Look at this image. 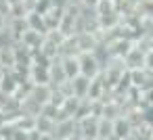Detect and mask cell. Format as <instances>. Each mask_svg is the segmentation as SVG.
<instances>
[{
    "instance_id": "2",
    "label": "cell",
    "mask_w": 153,
    "mask_h": 140,
    "mask_svg": "<svg viewBox=\"0 0 153 140\" xmlns=\"http://www.w3.org/2000/svg\"><path fill=\"white\" fill-rule=\"evenodd\" d=\"M105 46H107L109 57L124 59L126 52L134 46V40H130V38H126V36H113V38H109V40L105 42Z\"/></svg>"
},
{
    "instance_id": "12",
    "label": "cell",
    "mask_w": 153,
    "mask_h": 140,
    "mask_svg": "<svg viewBox=\"0 0 153 140\" xmlns=\"http://www.w3.org/2000/svg\"><path fill=\"white\" fill-rule=\"evenodd\" d=\"M132 132V123L122 115L113 121V140H128Z\"/></svg>"
},
{
    "instance_id": "19",
    "label": "cell",
    "mask_w": 153,
    "mask_h": 140,
    "mask_svg": "<svg viewBox=\"0 0 153 140\" xmlns=\"http://www.w3.org/2000/svg\"><path fill=\"white\" fill-rule=\"evenodd\" d=\"M134 11H136L138 17L153 19V0H136V2H134Z\"/></svg>"
},
{
    "instance_id": "25",
    "label": "cell",
    "mask_w": 153,
    "mask_h": 140,
    "mask_svg": "<svg viewBox=\"0 0 153 140\" xmlns=\"http://www.w3.org/2000/svg\"><path fill=\"white\" fill-rule=\"evenodd\" d=\"M21 2H23L25 11L30 13V11H36V9H38V2H40V0H21Z\"/></svg>"
},
{
    "instance_id": "34",
    "label": "cell",
    "mask_w": 153,
    "mask_h": 140,
    "mask_svg": "<svg viewBox=\"0 0 153 140\" xmlns=\"http://www.w3.org/2000/svg\"><path fill=\"white\" fill-rule=\"evenodd\" d=\"M113 2H120V0H113Z\"/></svg>"
},
{
    "instance_id": "28",
    "label": "cell",
    "mask_w": 153,
    "mask_h": 140,
    "mask_svg": "<svg viewBox=\"0 0 153 140\" xmlns=\"http://www.w3.org/2000/svg\"><path fill=\"white\" fill-rule=\"evenodd\" d=\"M97 2H99V0H82V4H84V7H90V9H92Z\"/></svg>"
},
{
    "instance_id": "11",
    "label": "cell",
    "mask_w": 153,
    "mask_h": 140,
    "mask_svg": "<svg viewBox=\"0 0 153 140\" xmlns=\"http://www.w3.org/2000/svg\"><path fill=\"white\" fill-rule=\"evenodd\" d=\"M63 11L65 7H59V4H53L51 9H46L42 15H44V21H46V27L48 29H57L59 23H61V17H63Z\"/></svg>"
},
{
    "instance_id": "33",
    "label": "cell",
    "mask_w": 153,
    "mask_h": 140,
    "mask_svg": "<svg viewBox=\"0 0 153 140\" xmlns=\"http://www.w3.org/2000/svg\"><path fill=\"white\" fill-rule=\"evenodd\" d=\"M0 140H7V138H4V136H2V134H0Z\"/></svg>"
},
{
    "instance_id": "18",
    "label": "cell",
    "mask_w": 153,
    "mask_h": 140,
    "mask_svg": "<svg viewBox=\"0 0 153 140\" xmlns=\"http://www.w3.org/2000/svg\"><path fill=\"white\" fill-rule=\"evenodd\" d=\"M7 29L19 40L21 38V34L25 32V29H30L27 27V21H25V17H17V19H9V25H7Z\"/></svg>"
},
{
    "instance_id": "14",
    "label": "cell",
    "mask_w": 153,
    "mask_h": 140,
    "mask_svg": "<svg viewBox=\"0 0 153 140\" xmlns=\"http://www.w3.org/2000/svg\"><path fill=\"white\" fill-rule=\"evenodd\" d=\"M61 65H63V71H65L67 80H74L76 75H80V63H78V55L61 57Z\"/></svg>"
},
{
    "instance_id": "8",
    "label": "cell",
    "mask_w": 153,
    "mask_h": 140,
    "mask_svg": "<svg viewBox=\"0 0 153 140\" xmlns=\"http://www.w3.org/2000/svg\"><path fill=\"white\" fill-rule=\"evenodd\" d=\"M97 127H99V117L97 115H86V117L78 119V134L80 136L97 138Z\"/></svg>"
},
{
    "instance_id": "23",
    "label": "cell",
    "mask_w": 153,
    "mask_h": 140,
    "mask_svg": "<svg viewBox=\"0 0 153 140\" xmlns=\"http://www.w3.org/2000/svg\"><path fill=\"white\" fill-rule=\"evenodd\" d=\"M25 15H27V11H25V7H23L21 0H17V2H11V4H9V11H7V17H9V19L25 17Z\"/></svg>"
},
{
    "instance_id": "7",
    "label": "cell",
    "mask_w": 153,
    "mask_h": 140,
    "mask_svg": "<svg viewBox=\"0 0 153 140\" xmlns=\"http://www.w3.org/2000/svg\"><path fill=\"white\" fill-rule=\"evenodd\" d=\"M48 75H51V86H53V88H57V86H61V84L67 82V75H65L63 65H61V57H55V59L51 61V65H48Z\"/></svg>"
},
{
    "instance_id": "20",
    "label": "cell",
    "mask_w": 153,
    "mask_h": 140,
    "mask_svg": "<svg viewBox=\"0 0 153 140\" xmlns=\"http://www.w3.org/2000/svg\"><path fill=\"white\" fill-rule=\"evenodd\" d=\"M69 55H78V44H76V34L67 36L63 40V44L59 46V57H69Z\"/></svg>"
},
{
    "instance_id": "17",
    "label": "cell",
    "mask_w": 153,
    "mask_h": 140,
    "mask_svg": "<svg viewBox=\"0 0 153 140\" xmlns=\"http://www.w3.org/2000/svg\"><path fill=\"white\" fill-rule=\"evenodd\" d=\"M36 132L40 134V136H44V134H53L55 132V119H51V117H46V115H38L36 117Z\"/></svg>"
},
{
    "instance_id": "16",
    "label": "cell",
    "mask_w": 153,
    "mask_h": 140,
    "mask_svg": "<svg viewBox=\"0 0 153 140\" xmlns=\"http://www.w3.org/2000/svg\"><path fill=\"white\" fill-rule=\"evenodd\" d=\"M13 52H15V65H32V50L25 48L21 42L13 46Z\"/></svg>"
},
{
    "instance_id": "32",
    "label": "cell",
    "mask_w": 153,
    "mask_h": 140,
    "mask_svg": "<svg viewBox=\"0 0 153 140\" xmlns=\"http://www.w3.org/2000/svg\"><path fill=\"white\" fill-rule=\"evenodd\" d=\"M97 140H111V138H97Z\"/></svg>"
},
{
    "instance_id": "15",
    "label": "cell",
    "mask_w": 153,
    "mask_h": 140,
    "mask_svg": "<svg viewBox=\"0 0 153 140\" xmlns=\"http://www.w3.org/2000/svg\"><path fill=\"white\" fill-rule=\"evenodd\" d=\"M30 82H32V84H51L48 67L32 65V67H30Z\"/></svg>"
},
{
    "instance_id": "24",
    "label": "cell",
    "mask_w": 153,
    "mask_h": 140,
    "mask_svg": "<svg viewBox=\"0 0 153 140\" xmlns=\"http://www.w3.org/2000/svg\"><path fill=\"white\" fill-rule=\"evenodd\" d=\"M145 69L153 71V48H149L147 55H145Z\"/></svg>"
},
{
    "instance_id": "35",
    "label": "cell",
    "mask_w": 153,
    "mask_h": 140,
    "mask_svg": "<svg viewBox=\"0 0 153 140\" xmlns=\"http://www.w3.org/2000/svg\"><path fill=\"white\" fill-rule=\"evenodd\" d=\"M149 140H153V136H151V138H149Z\"/></svg>"
},
{
    "instance_id": "4",
    "label": "cell",
    "mask_w": 153,
    "mask_h": 140,
    "mask_svg": "<svg viewBox=\"0 0 153 140\" xmlns=\"http://www.w3.org/2000/svg\"><path fill=\"white\" fill-rule=\"evenodd\" d=\"M145 55H147V50L140 48V46L134 42V46H132V48L126 52V57H124L126 69H128V71H132V69H143V67H145Z\"/></svg>"
},
{
    "instance_id": "5",
    "label": "cell",
    "mask_w": 153,
    "mask_h": 140,
    "mask_svg": "<svg viewBox=\"0 0 153 140\" xmlns=\"http://www.w3.org/2000/svg\"><path fill=\"white\" fill-rule=\"evenodd\" d=\"M74 134H78V119H76V117H63V119L55 121V132H53V136H55L57 140H63V138L74 136Z\"/></svg>"
},
{
    "instance_id": "1",
    "label": "cell",
    "mask_w": 153,
    "mask_h": 140,
    "mask_svg": "<svg viewBox=\"0 0 153 140\" xmlns=\"http://www.w3.org/2000/svg\"><path fill=\"white\" fill-rule=\"evenodd\" d=\"M78 63H80V75H86V77H97L101 75V69H103V63L97 59L94 52H80L78 55Z\"/></svg>"
},
{
    "instance_id": "29",
    "label": "cell",
    "mask_w": 153,
    "mask_h": 140,
    "mask_svg": "<svg viewBox=\"0 0 153 140\" xmlns=\"http://www.w3.org/2000/svg\"><path fill=\"white\" fill-rule=\"evenodd\" d=\"M63 140H82V136H80V134H74V136H67V138H63Z\"/></svg>"
},
{
    "instance_id": "6",
    "label": "cell",
    "mask_w": 153,
    "mask_h": 140,
    "mask_svg": "<svg viewBox=\"0 0 153 140\" xmlns=\"http://www.w3.org/2000/svg\"><path fill=\"white\" fill-rule=\"evenodd\" d=\"M27 96H30V98H34L38 105H42V107H44L46 102H51L53 86H51V84H32V88H30Z\"/></svg>"
},
{
    "instance_id": "30",
    "label": "cell",
    "mask_w": 153,
    "mask_h": 140,
    "mask_svg": "<svg viewBox=\"0 0 153 140\" xmlns=\"http://www.w3.org/2000/svg\"><path fill=\"white\" fill-rule=\"evenodd\" d=\"M149 48H153V34L149 36Z\"/></svg>"
},
{
    "instance_id": "9",
    "label": "cell",
    "mask_w": 153,
    "mask_h": 140,
    "mask_svg": "<svg viewBox=\"0 0 153 140\" xmlns=\"http://www.w3.org/2000/svg\"><path fill=\"white\" fill-rule=\"evenodd\" d=\"M19 42H21L25 48H30V50H38V48L42 46V42H44V34L34 32V29H25V32L21 34V38H19Z\"/></svg>"
},
{
    "instance_id": "27",
    "label": "cell",
    "mask_w": 153,
    "mask_h": 140,
    "mask_svg": "<svg viewBox=\"0 0 153 140\" xmlns=\"http://www.w3.org/2000/svg\"><path fill=\"white\" fill-rule=\"evenodd\" d=\"M9 11V2L7 0H0V13H7Z\"/></svg>"
},
{
    "instance_id": "26",
    "label": "cell",
    "mask_w": 153,
    "mask_h": 140,
    "mask_svg": "<svg viewBox=\"0 0 153 140\" xmlns=\"http://www.w3.org/2000/svg\"><path fill=\"white\" fill-rule=\"evenodd\" d=\"M7 25H9V17H7V13H0V32L7 29Z\"/></svg>"
},
{
    "instance_id": "3",
    "label": "cell",
    "mask_w": 153,
    "mask_h": 140,
    "mask_svg": "<svg viewBox=\"0 0 153 140\" xmlns=\"http://www.w3.org/2000/svg\"><path fill=\"white\" fill-rule=\"evenodd\" d=\"M76 44H78V55L80 52H94L97 46L101 44L99 32H78L76 34Z\"/></svg>"
},
{
    "instance_id": "13",
    "label": "cell",
    "mask_w": 153,
    "mask_h": 140,
    "mask_svg": "<svg viewBox=\"0 0 153 140\" xmlns=\"http://www.w3.org/2000/svg\"><path fill=\"white\" fill-rule=\"evenodd\" d=\"M25 21H27V27L34 29V32H40V34H46L48 27H46V21H44V15L38 13V11H30L25 15Z\"/></svg>"
},
{
    "instance_id": "31",
    "label": "cell",
    "mask_w": 153,
    "mask_h": 140,
    "mask_svg": "<svg viewBox=\"0 0 153 140\" xmlns=\"http://www.w3.org/2000/svg\"><path fill=\"white\" fill-rule=\"evenodd\" d=\"M82 140H97V138H90V136H82Z\"/></svg>"
},
{
    "instance_id": "10",
    "label": "cell",
    "mask_w": 153,
    "mask_h": 140,
    "mask_svg": "<svg viewBox=\"0 0 153 140\" xmlns=\"http://www.w3.org/2000/svg\"><path fill=\"white\" fill-rule=\"evenodd\" d=\"M71 84V94L76 98H88V86H90V77L86 75H76L74 80H69Z\"/></svg>"
},
{
    "instance_id": "22",
    "label": "cell",
    "mask_w": 153,
    "mask_h": 140,
    "mask_svg": "<svg viewBox=\"0 0 153 140\" xmlns=\"http://www.w3.org/2000/svg\"><path fill=\"white\" fill-rule=\"evenodd\" d=\"M0 65L4 69H13L15 67V52L13 48H0Z\"/></svg>"
},
{
    "instance_id": "21",
    "label": "cell",
    "mask_w": 153,
    "mask_h": 140,
    "mask_svg": "<svg viewBox=\"0 0 153 140\" xmlns=\"http://www.w3.org/2000/svg\"><path fill=\"white\" fill-rule=\"evenodd\" d=\"M97 138H111L113 140V121L99 117V127H97Z\"/></svg>"
}]
</instances>
